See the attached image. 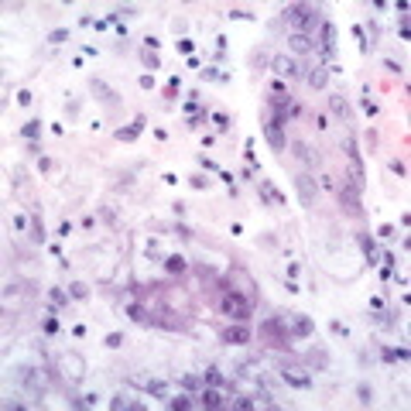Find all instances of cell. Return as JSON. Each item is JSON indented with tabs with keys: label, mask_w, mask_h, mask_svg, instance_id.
<instances>
[{
	"label": "cell",
	"mask_w": 411,
	"mask_h": 411,
	"mask_svg": "<svg viewBox=\"0 0 411 411\" xmlns=\"http://www.w3.org/2000/svg\"><path fill=\"white\" fill-rule=\"evenodd\" d=\"M281 17L298 31V34H312L315 28H322V7L315 3H288L281 10Z\"/></svg>",
	"instance_id": "obj_1"
},
{
	"label": "cell",
	"mask_w": 411,
	"mask_h": 411,
	"mask_svg": "<svg viewBox=\"0 0 411 411\" xmlns=\"http://www.w3.org/2000/svg\"><path fill=\"white\" fill-rule=\"evenodd\" d=\"M219 308H223L230 319H237V322H247V319L254 315V298H240L237 291H223V298H219Z\"/></svg>",
	"instance_id": "obj_2"
},
{
	"label": "cell",
	"mask_w": 411,
	"mask_h": 411,
	"mask_svg": "<svg viewBox=\"0 0 411 411\" xmlns=\"http://www.w3.org/2000/svg\"><path fill=\"white\" fill-rule=\"evenodd\" d=\"M261 336L264 340H271V346L277 349H291V329H288V319H268V322H261Z\"/></svg>",
	"instance_id": "obj_3"
},
{
	"label": "cell",
	"mask_w": 411,
	"mask_h": 411,
	"mask_svg": "<svg viewBox=\"0 0 411 411\" xmlns=\"http://www.w3.org/2000/svg\"><path fill=\"white\" fill-rule=\"evenodd\" d=\"M17 384L28 391V398H41L45 394V377H41V370H34V367H17Z\"/></svg>",
	"instance_id": "obj_4"
},
{
	"label": "cell",
	"mask_w": 411,
	"mask_h": 411,
	"mask_svg": "<svg viewBox=\"0 0 411 411\" xmlns=\"http://www.w3.org/2000/svg\"><path fill=\"white\" fill-rule=\"evenodd\" d=\"M284 124H288V117H284V113H274L271 120L264 124V137H268V144H271L274 151H284V147H288V137H284Z\"/></svg>",
	"instance_id": "obj_5"
},
{
	"label": "cell",
	"mask_w": 411,
	"mask_h": 411,
	"mask_svg": "<svg viewBox=\"0 0 411 411\" xmlns=\"http://www.w3.org/2000/svg\"><path fill=\"white\" fill-rule=\"evenodd\" d=\"M336 196H340V206L349 212V216H363V206H360V192L342 178V182H336Z\"/></svg>",
	"instance_id": "obj_6"
},
{
	"label": "cell",
	"mask_w": 411,
	"mask_h": 411,
	"mask_svg": "<svg viewBox=\"0 0 411 411\" xmlns=\"http://www.w3.org/2000/svg\"><path fill=\"white\" fill-rule=\"evenodd\" d=\"M62 374H66V380L68 384H79L82 377H86V360L79 356V353H68V356H62Z\"/></svg>",
	"instance_id": "obj_7"
},
{
	"label": "cell",
	"mask_w": 411,
	"mask_h": 411,
	"mask_svg": "<svg viewBox=\"0 0 411 411\" xmlns=\"http://www.w3.org/2000/svg\"><path fill=\"white\" fill-rule=\"evenodd\" d=\"M295 192H298V203L305 206V209H312L315 206V178L312 175H295Z\"/></svg>",
	"instance_id": "obj_8"
},
{
	"label": "cell",
	"mask_w": 411,
	"mask_h": 411,
	"mask_svg": "<svg viewBox=\"0 0 411 411\" xmlns=\"http://www.w3.org/2000/svg\"><path fill=\"white\" fill-rule=\"evenodd\" d=\"M281 380H284L288 387H295V391H308V387H312V377H308V374H295L291 363H281Z\"/></svg>",
	"instance_id": "obj_9"
},
{
	"label": "cell",
	"mask_w": 411,
	"mask_h": 411,
	"mask_svg": "<svg viewBox=\"0 0 411 411\" xmlns=\"http://www.w3.org/2000/svg\"><path fill=\"white\" fill-rule=\"evenodd\" d=\"M271 68L277 75H288V79H298V75H302V62H295V59H288V55H274Z\"/></svg>",
	"instance_id": "obj_10"
},
{
	"label": "cell",
	"mask_w": 411,
	"mask_h": 411,
	"mask_svg": "<svg viewBox=\"0 0 411 411\" xmlns=\"http://www.w3.org/2000/svg\"><path fill=\"white\" fill-rule=\"evenodd\" d=\"M291 319V336H298V340H308V336H315V322L308 319V315H288Z\"/></svg>",
	"instance_id": "obj_11"
},
{
	"label": "cell",
	"mask_w": 411,
	"mask_h": 411,
	"mask_svg": "<svg viewBox=\"0 0 411 411\" xmlns=\"http://www.w3.org/2000/svg\"><path fill=\"white\" fill-rule=\"evenodd\" d=\"M288 45H291V52H298V55H308V52H315V48H319L312 34H298V31H291V34H288Z\"/></svg>",
	"instance_id": "obj_12"
},
{
	"label": "cell",
	"mask_w": 411,
	"mask_h": 411,
	"mask_svg": "<svg viewBox=\"0 0 411 411\" xmlns=\"http://www.w3.org/2000/svg\"><path fill=\"white\" fill-rule=\"evenodd\" d=\"M89 89H93V96H96L100 103H106V106H113V103H117V93H113L103 79H89Z\"/></svg>",
	"instance_id": "obj_13"
},
{
	"label": "cell",
	"mask_w": 411,
	"mask_h": 411,
	"mask_svg": "<svg viewBox=\"0 0 411 411\" xmlns=\"http://www.w3.org/2000/svg\"><path fill=\"white\" fill-rule=\"evenodd\" d=\"M223 342H226V346H247V342H250V329L230 326V329H223Z\"/></svg>",
	"instance_id": "obj_14"
},
{
	"label": "cell",
	"mask_w": 411,
	"mask_h": 411,
	"mask_svg": "<svg viewBox=\"0 0 411 411\" xmlns=\"http://www.w3.org/2000/svg\"><path fill=\"white\" fill-rule=\"evenodd\" d=\"M199 405H203V408H223L226 401H223V394H219L216 387H203V391H199Z\"/></svg>",
	"instance_id": "obj_15"
},
{
	"label": "cell",
	"mask_w": 411,
	"mask_h": 411,
	"mask_svg": "<svg viewBox=\"0 0 411 411\" xmlns=\"http://www.w3.org/2000/svg\"><path fill=\"white\" fill-rule=\"evenodd\" d=\"M144 124H147V120H144V117H134V124H131V127H117V140H137V134H140V131H144Z\"/></svg>",
	"instance_id": "obj_16"
},
{
	"label": "cell",
	"mask_w": 411,
	"mask_h": 411,
	"mask_svg": "<svg viewBox=\"0 0 411 411\" xmlns=\"http://www.w3.org/2000/svg\"><path fill=\"white\" fill-rule=\"evenodd\" d=\"M305 82H308L312 89H326V82H329V68H326V66H315L308 75H305Z\"/></svg>",
	"instance_id": "obj_17"
},
{
	"label": "cell",
	"mask_w": 411,
	"mask_h": 411,
	"mask_svg": "<svg viewBox=\"0 0 411 411\" xmlns=\"http://www.w3.org/2000/svg\"><path fill=\"white\" fill-rule=\"evenodd\" d=\"M329 110H333L340 120H349V103H346L342 93H333V96H329Z\"/></svg>",
	"instance_id": "obj_18"
},
{
	"label": "cell",
	"mask_w": 411,
	"mask_h": 411,
	"mask_svg": "<svg viewBox=\"0 0 411 411\" xmlns=\"http://www.w3.org/2000/svg\"><path fill=\"white\" fill-rule=\"evenodd\" d=\"M140 387H144L151 398H165V401H168V384H165V380H140Z\"/></svg>",
	"instance_id": "obj_19"
},
{
	"label": "cell",
	"mask_w": 411,
	"mask_h": 411,
	"mask_svg": "<svg viewBox=\"0 0 411 411\" xmlns=\"http://www.w3.org/2000/svg\"><path fill=\"white\" fill-rule=\"evenodd\" d=\"M161 264H165V268H168L171 274H185V271H189V261H185L182 254H171V257H165Z\"/></svg>",
	"instance_id": "obj_20"
},
{
	"label": "cell",
	"mask_w": 411,
	"mask_h": 411,
	"mask_svg": "<svg viewBox=\"0 0 411 411\" xmlns=\"http://www.w3.org/2000/svg\"><path fill=\"white\" fill-rule=\"evenodd\" d=\"M199 79H206V82H230V72H219L216 66H206V68H199Z\"/></svg>",
	"instance_id": "obj_21"
},
{
	"label": "cell",
	"mask_w": 411,
	"mask_h": 411,
	"mask_svg": "<svg viewBox=\"0 0 411 411\" xmlns=\"http://www.w3.org/2000/svg\"><path fill=\"white\" fill-rule=\"evenodd\" d=\"M261 196H264L268 203H274V206H284V196H281V192L274 189V185L268 182V178H261Z\"/></svg>",
	"instance_id": "obj_22"
},
{
	"label": "cell",
	"mask_w": 411,
	"mask_h": 411,
	"mask_svg": "<svg viewBox=\"0 0 411 411\" xmlns=\"http://www.w3.org/2000/svg\"><path fill=\"white\" fill-rule=\"evenodd\" d=\"M360 247H363L367 261H370V264H377V243H374V237H370V233H360Z\"/></svg>",
	"instance_id": "obj_23"
},
{
	"label": "cell",
	"mask_w": 411,
	"mask_h": 411,
	"mask_svg": "<svg viewBox=\"0 0 411 411\" xmlns=\"http://www.w3.org/2000/svg\"><path fill=\"white\" fill-rule=\"evenodd\" d=\"M308 363H312L315 370H326V367H329V353H326V349H308Z\"/></svg>",
	"instance_id": "obj_24"
},
{
	"label": "cell",
	"mask_w": 411,
	"mask_h": 411,
	"mask_svg": "<svg viewBox=\"0 0 411 411\" xmlns=\"http://www.w3.org/2000/svg\"><path fill=\"white\" fill-rule=\"evenodd\" d=\"M342 154H346L349 161H360V151H356V140H353V134H342Z\"/></svg>",
	"instance_id": "obj_25"
},
{
	"label": "cell",
	"mask_w": 411,
	"mask_h": 411,
	"mask_svg": "<svg viewBox=\"0 0 411 411\" xmlns=\"http://www.w3.org/2000/svg\"><path fill=\"white\" fill-rule=\"evenodd\" d=\"M38 134H41V120H28V124L21 127V137H24V140H38Z\"/></svg>",
	"instance_id": "obj_26"
},
{
	"label": "cell",
	"mask_w": 411,
	"mask_h": 411,
	"mask_svg": "<svg viewBox=\"0 0 411 411\" xmlns=\"http://www.w3.org/2000/svg\"><path fill=\"white\" fill-rule=\"evenodd\" d=\"M127 315H131L134 322H140V326H144V322H151V315H147V312H144L137 302H131V305H127Z\"/></svg>",
	"instance_id": "obj_27"
},
{
	"label": "cell",
	"mask_w": 411,
	"mask_h": 411,
	"mask_svg": "<svg viewBox=\"0 0 411 411\" xmlns=\"http://www.w3.org/2000/svg\"><path fill=\"white\" fill-rule=\"evenodd\" d=\"M291 151H295V158H298V161H305V165H312V161H315V158H312V151H308L302 140H295V144H291Z\"/></svg>",
	"instance_id": "obj_28"
},
{
	"label": "cell",
	"mask_w": 411,
	"mask_h": 411,
	"mask_svg": "<svg viewBox=\"0 0 411 411\" xmlns=\"http://www.w3.org/2000/svg\"><path fill=\"white\" fill-rule=\"evenodd\" d=\"M31 240H34V243H45V226H41L38 216H31Z\"/></svg>",
	"instance_id": "obj_29"
},
{
	"label": "cell",
	"mask_w": 411,
	"mask_h": 411,
	"mask_svg": "<svg viewBox=\"0 0 411 411\" xmlns=\"http://www.w3.org/2000/svg\"><path fill=\"white\" fill-rule=\"evenodd\" d=\"M356 398H360V405L367 408V405L374 401V387H370V384H360V387H356Z\"/></svg>",
	"instance_id": "obj_30"
},
{
	"label": "cell",
	"mask_w": 411,
	"mask_h": 411,
	"mask_svg": "<svg viewBox=\"0 0 411 411\" xmlns=\"http://www.w3.org/2000/svg\"><path fill=\"white\" fill-rule=\"evenodd\" d=\"M68 41V28H55V31H48V45H62Z\"/></svg>",
	"instance_id": "obj_31"
},
{
	"label": "cell",
	"mask_w": 411,
	"mask_h": 411,
	"mask_svg": "<svg viewBox=\"0 0 411 411\" xmlns=\"http://www.w3.org/2000/svg\"><path fill=\"white\" fill-rule=\"evenodd\" d=\"M140 59H144V66L151 68V72H154V68H161V59H158V52H151V48H144V55H140Z\"/></svg>",
	"instance_id": "obj_32"
},
{
	"label": "cell",
	"mask_w": 411,
	"mask_h": 411,
	"mask_svg": "<svg viewBox=\"0 0 411 411\" xmlns=\"http://www.w3.org/2000/svg\"><path fill=\"white\" fill-rule=\"evenodd\" d=\"M68 298H72L68 291H62V288H52V302H55L59 308H68Z\"/></svg>",
	"instance_id": "obj_33"
},
{
	"label": "cell",
	"mask_w": 411,
	"mask_h": 411,
	"mask_svg": "<svg viewBox=\"0 0 411 411\" xmlns=\"http://www.w3.org/2000/svg\"><path fill=\"white\" fill-rule=\"evenodd\" d=\"M178 89H182V75H171V79H168V86H165L168 100H175V96H178Z\"/></svg>",
	"instance_id": "obj_34"
},
{
	"label": "cell",
	"mask_w": 411,
	"mask_h": 411,
	"mask_svg": "<svg viewBox=\"0 0 411 411\" xmlns=\"http://www.w3.org/2000/svg\"><path fill=\"white\" fill-rule=\"evenodd\" d=\"M68 295H72V298H86V295H89V284H82V281H72V284H68Z\"/></svg>",
	"instance_id": "obj_35"
},
{
	"label": "cell",
	"mask_w": 411,
	"mask_h": 411,
	"mask_svg": "<svg viewBox=\"0 0 411 411\" xmlns=\"http://www.w3.org/2000/svg\"><path fill=\"white\" fill-rule=\"evenodd\" d=\"M353 34H356V41H360V52L367 55V52H370V41H367V31H363V28L356 24V28H353Z\"/></svg>",
	"instance_id": "obj_36"
},
{
	"label": "cell",
	"mask_w": 411,
	"mask_h": 411,
	"mask_svg": "<svg viewBox=\"0 0 411 411\" xmlns=\"http://www.w3.org/2000/svg\"><path fill=\"white\" fill-rule=\"evenodd\" d=\"M233 408L250 411V408H257V401H254V398H243V394H237V398H233Z\"/></svg>",
	"instance_id": "obj_37"
},
{
	"label": "cell",
	"mask_w": 411,
	"mask_h": 411,
	"mask_svg": "<svg viewBox=\"0 0 411 411\" xmlns=\"http://www.w3.org/2000/svg\"><path fill=\"white\" fill-rule=\"evenodd\" d=\"M189 185H192V189H209L212 178H206V175H189Z\"/></svg>",
	"instance_id": "obj_38"
},
{
	"label": "cell",
	"mask_w": 411,
	"mask_h": 411,
	"mask_svg": "<svg viewBox=\"0 0 411 411\" xmlns=\"http://www.w3.org/2000/svg\"><path fill=\"white\" fill-rule=\"evenodd\" d=\"M168 408L185 411V408H192V401H189V398H168Z\"/></svg>",
	"instance_id": "obj_39"
},
{
	"label": "cell",
	"mask_w": 411,
	"mask_h": 411,
	"mask_svg": "<svg viewBox=\"0 0 411 411\" xmlns=\"http://www.w3.org/2000/svg\"><path fill=\"white\" fill-rule=\"evenodd\" d=\"M212 120H216L219 134H226V131H230V117H226V113H212Z\"/></svg>",
	"instance_id": "obj_40"
},
{
	"label": "cell",
	"mask_w": 411,
	"mask_h": 411,
	"mask_svg": "<svg viewBox=\"0 0 411 411\" xmlns=\"http://www.w3.org/2000/svg\"><path fill=\"white\" fill-rule=\"evenodd\" d=\"M206 384H209V387H219V384H223V374H219V370H206Z\"/></svg>",
	"instance_id": "obj_41"
},
{
	"label": "cell",
	"mask_w": 411,
	"mask_h": 411,
	"mask_svg": "<svg viewBox=\"0 0 411 411\" xmlns=\"http://www.w3.org/2000/svg\"><path fill=\"white\" fill-rule=\"evenodd\" d=\"M178 387H185V391H199V380L185 374V377H178Z\"/></svg>",
	"instance_id": "obj_42"
},
{
	"label": "cell",
	"mask_w": 411,
	"mask_h": 411,
	"mask_svg": "<svg viewBox=\"0 0 411 411\" xmlns=\"http://www.w3.org/2000/svg\"><path fill=\"white\" fill-rule=\"evenodd\" d=\"M230 17H237V21H254V14H250V10H243V7H233V10H230Z\"/></svg>",
	"instance_id": "obj_43"
},
{
	"label": "cell",
	"mask_w": 411,
	"mask_h": 411,
	"mask_svg": "<svg viewBox=\"0 0 411 411\" xmlns=\"http://www.w3.org/2000/svg\"><path fill=\"white\" fill-rule=\"evenodd\" d=\"M41 329H45L48 336H52V333H59V319H55V315H48V319L41 322Z\"/></svg>",
	"instance_id": "obj_44"
},
{
	"label": "cell",
	"mask_w": 411,
	"mask_h": 411,
	"mask_svg": "<svg viewBox=\"0 0 411 411\" xmlns=\"http://www.w3.org/2000/svg\"><path fill=\"white\" fill-rule=\"evenodd\" d=\"M199 124H206V110H199V113H192V117H189V124H185V127H192V131H196V127H199Z\"/></svg>",
	"instance_id": "obj_45"
},
{
	"label": "cell",
	"mask_w": 411,
	"mask_h": 411,
	"mask_svg": "<svg viewBox=\"0 0 411 411\" xmlns=\"http://www.w3.org/2000/svg\"><path fill=\"white\" fill-rule=\"evenodd\" d=\"M384 68H387V72H394V75H405L401 62H394V59H384Z\"/></svg>",
	"instance_id": "obj_46"
},
{
	"label": "cell",
	"mask_w": 411,
	"mask_h": 411,
	"mask_svg": "<svg viewBox=\"0 0 411 411\" xmlns=\"http://www.w3.org/2000/svg\"><path fill=\"white\" fill-rule=\"evenodd\" d=\"M367 31H370V48H374V45H377V38H380V28H377V21H370V24H367Z\"/></svg>",
	"instance_id": "obj_47"
},
{
	"label": "cell",
	"mask_w": 411,
	"mask_h": 411,
	"mask_svg": "<svg viewBox=\"0 0 411 411\" xmlns=\"http://www.w3.org/2000/svg\"><path fill=\"white\" fill-rule=\"evenodd\" d=\"M391 171H394L398 178H405V175H408V168H405V161H398V158L391 161Z\"/></svg>",
	"instance_id": "obj_48"
},
{
	"label": "cell",
	"mask_w": 411,
	"mask_h": 411,
	"mask_svg": "<svg viewBox=\"0 0 411 411\" xmlns=\"http://www.w3.org/2000/svg\"><path fill=\"white\" fill-rule=\"evenodd\" d=\"M171 233H178L182 240H189V237H192V230H189L185 223H175V226H171Z\"/></svg>",
	"instance_id": "obj_49"
},
{
	"label": "cell",
	"mask_w": 411,
	"mask_h": 411,
	"mask_svg": "<svg viewBox=\"0 0 411 411\" xmlns=\"http://www.w3.org/2000/svg\"><path fill=\"white\" fill-rule=\"evenodd\" d=\"M250 370H254V360H243V363H237V374H240V377H250Z\"/></svg>",
	"instance_id": "obj_50"
},
{
	"label": "cell",
	"mask_w": 411,
	"mask_h": 411,
	"mask_svg": "<svg viewBox=\"0 0 411 411\" xmlns=\"http://www.w3.org/2000/svg\"><path fill=\"white\" fill-rule=\"evenodd\" d=\"M66 113H68V120H75V117H79V100H68V103H66Z\"/></svg>",
	"instance_id": "obj_51"
},
{
	"label": "cell",
	"mask_w": 411,
	"mask_h": 411,
	"mask_svg": "<svg viewBox=\"0 0 411 411\" xmlns=\"http://www.w3.org/2000/svg\"><path fill=\"white\" fill-rule=\"evenodd\" d=\"M106 346H110V349L124 346V336H120V333H110V336H106Z\"/></svg>",
	"instance_id": "obj_52"
},
{
	"label": "cell",
	"mask_w": 411,
	"mask_h": 411,
	"mask_svg": "<svg viewBox=\"0 0 411 411\" xmlns=\"http://www.w3.org/2000/svg\"><path fill=\"white\" fill-rule=\"evenodd\" d=\"M192 48H196V41H189V38L178 41V52H182V55H192Z\"/></svg>",
	"instance_id": "obj_53"
},
{
	"label": "cell",
	"mask_w": 411,
	"mask_h": 411,
	"mask_svg": "<svg viewBox=\"0 0 411 411\" xmlns=\"http://www.w3.org/2000/svg\"><path fill=\"white\" fill-rule=\"evenodd\" d=\"M137 82H140V89H154V75H151V72H144Z\"/></svg>",
	"instance_id": "obj_54"
},
{
	"label": "cell",
	"mask_w": 411,
	"mask_h": 411,
	"mask_svg": "<svg viewBox=\"0 0 411 411\" xmlns=\"http://www.w3.org/2000/svg\"><path fill=\"white\" fill-rule=\"evenodd\" d=\"M394 233H398V230H394V226H391V223H384V226H380V230H377V237H384V240H391V237H394Z\"/></svg>",
	"instance_id": "obj_55"
},
{
	"label": "cell",
	"mask_w": 411,
	"mask_h": 411,
	"mask_svg": "<svg viewBox=\"0 0 411 411\" xmlns=\"http://www.w3.org/2000/svg\"><path fill=\"white\" fill-rule=\"evenodd\" d=\"M31 100H34V96H31L28 89H21V93H17V103H21V106H31Z\"/></svg>",
	"instance_id": "obj_56"
},
{
	"label": "cell",
	"mask_w": 411,
	"mask_h": 411,
	"mask_svg": "<svg viewBox=\"0 0 411 411\" xmlns=\"http://www.w3.org/2000/svg\"><path fill=\"white\" fill-rule=\"evenodd\" d=\"M380 261H384V271H394V264H398V257H394V254H384Z\"/></svg>",
	"instance_id": "obj_57"
},
{
	"label": "cell",
	"mask_w": 411,
	"mask_h": 411,
	"mask_svg": "<svg viewBox=\"0 0 411 411\" xmlns=\"http://www.w3.org/2000/svg\"><path fill=\"white\" fill-rule=\"evenodd\" d=\"M117 14H120V21L124 17H137V7H117Z\"/></svg>",
	"instance_id": "obj_58"
},
{
	"label": "cell",
	"mask_w": 411,
	"mask_h": 411,
	"mask_svg": "<svg viewBox=\"0 0 411 411\" xmlns=\"http://www.w3.org/2000/svg\"><path fill=\"white\" fill-rule=\"evenodd\" d=\"M363 113H367V117H377V103H370V100H363Z\"/></svg>",
	"instance_id": "obj_59"
},
{
	"label": "cell",
	"mask_w": 411,
	"mask_h": 411,
	"mask_svg": "<svg viewBox=\"0 0 411 411\" xmlns=\"http://www.w3.org/2000/svg\"><path fill=\"white\" fill-rule=\"evenodd\" d=\"M127 405H131V401H127V398H113V401H110V408H113V411L127 408Z\"/></svg>",
	"instance_id": "obj_60"
},
{
	"label": "cell",
	"mask_w": 411,
	"mask_h": 411,
	"mask_svg": "<svg viewBox=\"0 0 411 411\" xmlns=\"http://www.w3.org/2000/svg\"><path fill=\"white\" fill-rule=\"evenodd\" d=\"M329 329H333V333H336V336H349V329H346V326H342V322H333V326H329Z\"/></svg>",
	"instance_id": "obj_61"
},
{
	"label": "cell",
	"mask_w": 411,
	"mask_h": 411,
	"mask_svg": "<svg viewBox=\"0 0 411 411\" xmlns=\"http://www.w3.org/2000/svg\"><path fill=\"white\" fill-rule=\"evenodd\" d=\"M144 45H147V48H151V52H158V45H161V41H158V38H154V34H147V38H144Z\"/></svg>",
	"instance_id": "obj_62"
},
{
	"label": "cell",
	"mask_w": 411,
	"mask_h": 411,
	"mask_svg": "<svg viewBox=\"0 0 411 411\" xmlns=\"http://www.w3.org/2000/svg\"><path fill=\"white\" fill-rule=\"evenodd\" d=\"M199 161H203V168H206V171H212V168H216V161H212V158H206V154L199 158Z\"/></svg>",
	"instance_id": "obj_63"
},
{
	"label": "cell",
	"mask_w": 411,
	"mask_h": 411,
	"mask_svg": "<svg viewBox=\"0 0 411 411\" xmlns=\"http://www.w3.org/2000/svg\"><path fill=\"white\" fill-rule=\"evenodd\" d=\"M68 233H72V223H68V219H66V223L59 226V237H68Z\"/></svg>",
	"instance_id": "obj_64"
}]
</instances>
